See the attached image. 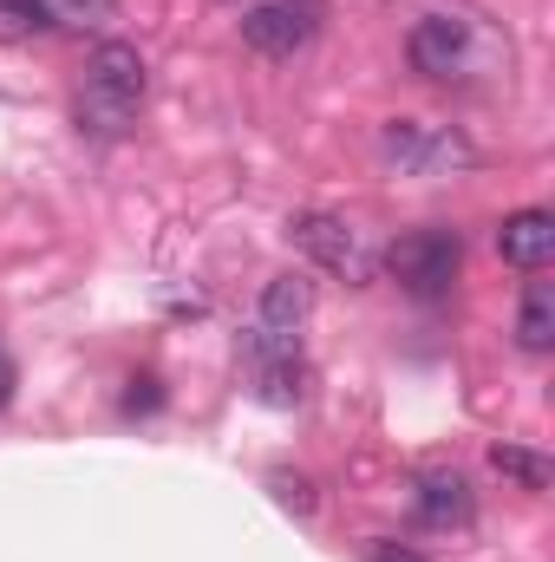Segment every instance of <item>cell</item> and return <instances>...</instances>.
Instances as JSON below:
<instances>
[{"instance_id":"obj_1","label":"cell","mask_w":555,"mask_h":562,"mask_svg":"<svg viewBox=\"0 0 555 562\" xmlns=\"http://www.w3.org/2000/svg\"><path fill=\"white\" fill-rule=\"evenodd\" d=\"M406 59L418 79H438V86L510 79V33L477 7H438L406 33Z\"/></svg>"},{"instance_id":"obj_2","label":"cell","mask_w":555,"mask_h":562,"mask_svg":"<svg viewBox=\"0 0 555 562\" xmlns=\"http://www.w3.org/2000/svg\"><path fill=\"white\" fill-rule=\"evenodd\" d=\"M144 53L125 40H105L92 59H86V86H79V132L92 138H125L132 119L144 105Z\"/></svg>"},{"instance_id":"obj_3","label":"cell","mask_w":555,"mask_h":562,"mask_svg":"<svg viewBox=\"0 0 555 562\" xmlns=\"http://www.w3.org/2000/svg\"><path fill=\"white\" fill-rule=\"evenodd\" d=\"M386 269L406 294L438 301V294H451V281L464 269V243H457V229H412L386 249Z\"/></svg>"},{"instance_id":"obj_4","label":"cell","mask_w":555,"mask_h":562,"mask_svg":"<svg viewBox=\"0 0 555 562\" xmlns=\"http://www.w3.org/2000/svg\"><path fill=\"white\" fill-rule=\"evenodd\" d=\"M380 150H386V164H399L406 177H457V170L477 164V150L457 138L451 125H424V119H393V125L380 132Z\"/></svg>"},{"instance_id":"obj_5","label":"cell","mask_w":555,"mask_h":562,"mask_svg":"<svg viewBox=\"0 0 555 562\" xmlns=\"http://www.w3.org/2000/svg\"><path fill=\"white\" fill-rule=\"evenodd\" d=\"M320 20H327L320 0H262V7L242 13V40H249V53H262V59H294V53L314 46Z\"/></svg>"},{"instance_id":"obj_6","label":"cell","mask_w":555,"mask_h":562,"mask_svg":"<svg viewBox=\"0 0 555 562\" xmlns=\"http://www.w3.org/2000/svg\"><path fill=\"white\" fill-rule=\"evenodd\" d=\"M287 229H294V243H301V256H307L314 269L347 276V281H373V249L360 243L353 223H340V216H327V210H307V216H294Z\"/></svg>"},{"instance_id":"obj_7","label":"cell","mask_w":555,"mask_h":562,"mask_svg":"<svg viewBox=\"0 0 555 562\" xmlns=\"http://www.w3.org/2000/svg\"><path fill=\"white\" fill-rule=\"evenodd\" d=\"M412 510L424 530H464L471 517H477V497H471V484L457 477V471H418L412 484Z\"/></svg>"},{"instance_id":"obj_8","label":"cell","mask_w":555,"mask_h":562,"mask_svg":"<svg viewBox=\"0 0 555 562\" xmlns=\"http://www.w3.org/2000/svg\"><path fill=\"white\" fill-rule=\"evenodd\" d=\"M307 314H314V281H307V276H275L269 288H262L256 334H275V340H294V347H301Z\"/></svg>"},{"instance_id":"obj_9","label":"cell","mask_w":555,"mask_h":562,"mask_svg":"<svg viewBox=\"0 0 555 562\" xmlns=\"http://www.w3.org/2000/svg\"><path fill=\"white\" fill-rule=\"evenodd\" d=\"M497 249H503V262L510 269H550L555 256V216L550 210H517V216H503V229H497Z\"/></svg>"},{"instance_id":"obj_10","label":"cell","mask_w":555,"mask_h":562,"mask_svg":"<svg viewBox=\"0 0 555 562\" xmlns=\"http://www.w3.org/2000/svg\"><path fill=\"white\" fill-rule=\"evenodd\" d=\"M249 380H256V400L275 406V413H287V406L307 400V367H301V353H294V360H269V367H249Z\"/></svg>"},{"instance_id":"obj_11","label":"cell","mask_w":555,"mask_h":562,"mask_svg":"<svg viewBox=\"0 0 555 562\" xmlns=\"http://www.w3.org/2000/svg\"><path fill=\"white\" fill-rule=\"evenodd\" d=\"M517 340H523V353H550V347H555V288H550V281H530V288H523Z\"/></svg>"},{"instance_id":"obj_12","label":"cell","mask_w":555,"mask_h":562,"mask_svg":"<svg viewBox=\"0 0 555 562\" xmlns=\"http://www.w3.org/2000/svg\"><path fill=\"white\" fill-rule=\"evenodd\" d=\"M490 464L510 477V484H523V491H550V458H536V451H523V445H497L490 451Z\"/></svg>"},{"instance_id":"obj_13","label":"cell","mask_w":555,"mask_h":562,"mask_svg":"<svg viewBox=\"0 0 555 562\" xmlns=\"http://www.w3.org/2000/svg\"><path fill=\"white\" fill-rule=\"evenodd\" d=\"M46 26H53L46 0H0V40H7V46H20V40L46 33Z\"/></svg>"},{"instance_id":"obj_14","label":"cell","mask_w":555,"mask_h":562,"mask_svg":"<svg viewBox=\"0 0 555 562\" xmlns=\"http://www.w3.org/2000/svg\"><path fill=\"white\" fill-rule=\"evenodd\" d=\"M46 13H53V26L66 20V26H105V20H118V0H46Z\"/></svg>"},{"instance_id":"obj_15","label":"cell","mask_w":555,"mask_h":562,"mask_svg":"<svg viewBox=\"0 0 555 562\" xmlns=\"http://www.w3.org/2000/svg\"><path fill=\"white\" fill-rule=\"evenodd\" d=\"M269 491H275L281 510H294V517H314V484H307L301 471H269Z\"/></svg>"},{"instance_id":"obj_16","label":"cell","mask_w":555,"mask_h":562,"mask_svg":"<svg viewBox=\"0 0 555 562\" xmlns=\"http://www.w3.org/2000/svg\"><path fill=\"white\" fill-rule=\"evenodd\" d=\"M366 562H424L418 550H406V543H386V537H373L366 543Z\"/></svg>"},{"instance_id":"obj_17","label":"cell","mask_w":555,"mask_h":562,"mask_svg":"<svg viewBox=\"0 0 555 562\" xmlns=\"http://www.w3.org/2000/svg\"><path fill=\"white\" fill-rule=\"evenodd\" d=\"M157 406V380H132V393H125V413H150Z\"/></svg>"},{"instance_id":"obj_18","label":"cell","mask_w":555,"mask_h":562,"mask_svg":"<svg viewBox=\"0 0 555 562\" xmlns=\"http://www.w3.org/2000/svg\"><path fill=\"white\" fill-rule=\"evenodd\" d=\"M7 400H13V360L0 353V406H7Z\"/></svg>"}]
</instances>
